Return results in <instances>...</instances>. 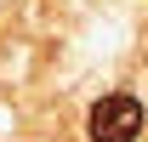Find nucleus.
Instances as JSON below:
<instances>
[{
    "label": "nucleus",
    "instance_id": "nucleus-1",
    "mask_svg": "<svg viewBox=\"0 0 148 142\" xmlns=\"http://www.w3.org/2000/svg\"><path fill=\"white\" fill-rule=\"evenodd\" d=\"M86 131H91V142H137L143 137V102L131 91H108V97L91 102Z\"/></svg>",
    "mask_w": 148,
    "mask_h": 142
}]
</instances>
